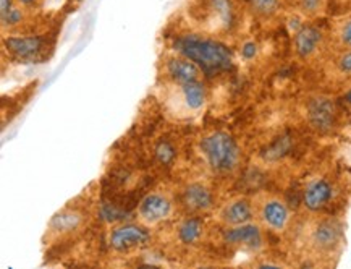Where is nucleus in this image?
<instances>
[{
	"mask_svg": "<svg viewBox=\"0 0 351 269\" xmlns=\"http://www.w3.org/2000/svg\"><path fill=\"white\" fill-rule=\"evenodd\" d=\"M209 237V227L202 216L180 214L173 226V242L178 248L191 250L199 248Z\"/></svg>",
	"mask_w": 351,
	"mask_h": 269,
	"instance_id": "2eb2a0df",
	"label": "nucleus"
},
{
	"mask_svg": "<svg viewBox=\"0 0 351 269\" xmlns=\"http://www.w3.org/2000/svg\"><path fill=\"white\" fill-rule=\"evenodd\" d=\"M337 183L330 177H316L306 183L301 204L308 214H321L337 198Z\"/></svg>",
	"mask_w": 351,
	"mask_h": 269,
	"instance_id": "dca6fc26",
	"label": "nucleus"
},
{
	"mask_svg": "<svg viewBox=\"0 0 351 269\" xmlns=\"http://www.w3.org/2000/svg\"><path fill=\"white\" fill-rule=\"evenodd\" d=\"M69 3H70V8H71V10H75L76 7H80L81 3H83V0H69Z\"/></svg>",
	"mask_w": 351,
	"mask_h": 269,
	"instance_id": "bb28decb",
	"label": "nucleus"
},
{
	"mask_svg": "<svg viewBox=\"0 0 351 269\" xmlns=\"http://www.w3.org/2000/svg\"><path fill=\"white\" fill-rule=\"evenodd\" d=\"M159 75L164 80V84H184L206 80L202 70L195 62L170 49L164 52L159 62Z\"/></svg>",
	"mask_w": 351,
	"mask_h": 269,
	"instance_id": "4468645a",
	"label": "nucleus"
},
{
	"mask_svg": "<svg viewBox=\"0 0 351 269\" xmlns=\"http://www.w3.org/2000/svg\"><path fill=\"white\" fill-rule=\"evenodd\" d=\"M327 0H293L296 12L308 20H316L326 10Z\"/></svg>",
	"mask_w": 351,
	"mask_h": 269,
	"instance_id": "4be33fe9",
	"label": "nucleus"
},
{
	"mask_svg": "<svg viewBox=\"0 0 351 269\" xmlns=\"http://www.w3.org/2000/svg\"><path fill=\"white\" fill-rule=\"evenodd\" d=\"M180 214L182 211H180L177 191L167 188H154L147 191L136 206V221L151 231L175 221Z\"/></svg>",
	"mask_w": 351,
	"mask_h": 269,
	"instance_id": "6e6552de",
	"label": "nucleus"
},
{
	"mask_svg": "<svg viewBox=\"0 0 351 269\" xmlns=\"http://www.w3.org/2000/svg\"><path fill=\"white\" fill-rule=\"evenodd\" d=\"M154 158L162 165H170L177 158V150L170 141L162 140L154 148Z\"/></svg>",
	"mask_w": 351,
	"mask_h": 269,
	"instance_id": "5701e85b",
	"label": "nucleus"
},
{
	"mask_svg": "<svg viewBox=\"0 0 351 269\" xmlns=\"http://www.w3.org/2000/svg\"><path fill=\"white\" fill-rule=\"evenodd\" d=\"M222 244L227 248L247 255H261L267 248V232L258 222H247L235 227H220Z\"/></svg>",
	"mask_w": 351,
	"mask_h": 269,
	"instance_id": "ddd939ff",
	"label": "nucleus"
},
{
	"mask_svg": "<svg viewBox=\"0 0 351 269\" xmlns=\"http://www.w3.org/2000/svg\"><path fill=\"white\" fill-rule=\"evenodd\" d=\"M18 3H20L21 7L26 8V10L34 13L36 10H39L40 7H43L44 0H16Z\"/></svg>",
	"mask_w": 351,
	"mask_h": 269,
	"instance_id": "a878e982",
	"label": "nucleus"
},
{
	"mask_svg": "<svg viewBox=\"0 0 351 269\" xmlns=\"http://www.w3.org/2000/svg\"><path fill=\"white\" fill-rule=\"evenodd\" d=\"M285 5V0H245V8L256 20L274 21L280 15Z\"/></svg>",
	"mask_w": 351,
	"mask_h": 269,
	"instance_id": "412c9836",
	"label": "nucleus"
},
{
	"mask_svg": "<svg viewBox=\"0 0 351 269\" xmlns=\"http://www.w3.org/2000/svg\"><path fill=\"white\" fill-rule=\"evenodd\" d=\"M330 54L350 51L351 49V13L343 15L328 26Z\"/></svg>",
	"mask_w": 351,
	"mask_h": 269,
	"instance_id": "aec40b11",
	"label": "nucleus"
},
{
	"mask_svg": "<svg viewBox=\"0 0 351 269\" xmlns=\"http://www.w3.org/2000/svg\"><path fill=\"white\" fill-rule=\"evenodd\" d=\"M240 52H241V57L245 60H253L256 57V54H258V44H256L254 41H245L241 44Z\"/></svg>",
	"mask_w": 351,
	"mask_h": 269,
	"instance_id": "393cba45",
	"label": "nucleus"
},
{
	"mask_svg": "<svg viewBox=\"0 0 351 269\" xmlns=\"http://www.w3.org/2000/svg\"><path fill=\"white\" fill-rule=\"evenodd\" d=\"M57 36L49 31L2 34L3 60L18 65L46 64L56 52Z\"/></svg>",
	"mask_w": 351,
	"mask_h": 269,
	"instance_id": "423d86ee",
	"label": "nucleus"
},
{
	"mask_svg": "<svg viewBox=\"0 0 351 269\" xmlns=\"http://www.w3.org/2000/svg\"><path fill=\"white\" fill-rule=\"evenodd\" d=\"M167 88V102L170 114H175L178 119L195 117L201 110H204L209 101V89L204 80L184 84H164Z\"/></svg>",
	"mask_w": 351,
	"mask_h": 269,
	"instance_id": "9d476101",
	"label": "nucleus"
},
{
	"mask_svg": "<svg viewBox=\"0 0 351 269\" xmlns=\"http://www.w3.org/2000/svg\"><path fill=\"white\" fill-rule=\"evenodd\" d=\"M296 252L316 266H334L345 248V224L330 214H308L296 231Z\"/></svg>",
	"mask_w": 351,
	"mask_h": 269,
	"instance_id": "f257e3e1",
	"label": "nucleus"
},
{
	"mask_svg": "<svg viewBox=\"0 0 351 269\" xmlns=\"http://www.w3.org/2000/svg\"><path fill=\"white\" fill-rule=\"evenodd\" d=\"M94 213H96L94 203L86 191L69 201L49 219L44 232V246L53 250L78 240L91 226Z\"/></svg>",
	"mask_w": 351,
	"mask_h": 269,
	"instance_id": "7ed1b4c3",
	"label": "nucleus"
},
{
	"mask_svg": "<svg viewBox=\"0 0 351 269\" xmlns=\"http://www.w3.org/2000/svg\"><path fill=\"white\" fill-rule=\"evenodd\" d=\"M253 200L254 221L267 234L285 235L295 226V213L280 195L272 191H259L251 196Z\"/></svg>",
	"mask_w": 351,
	"mask_h": 269,
	"instance_id": "0eeeda50",
	"label": "nucleus"
},
{
	"mask_svg": "<svg viewBox=\"0 0 351 269\" xmlns=\"http://www.w3.org/2000/svg\"><path fill=\"white\" fill-rule=\"evenodd\" d=\"M326 75L328 82L337 86L348 88L351 84V49L330 54L326 64Z\"/></svg>",
	"mask_w": 351,
	"mask_h": 269,
	"instance_id": "6ab92c4d",
	"label": "nucleus"
},
{
	"mask_svg": "<svg viewBox=\"0 0 351 269\" xmlns=\"http://www.w3.org/2000/svg\"><path fill=\"white\" fill-rule=\"evenodd\" d=\"M197 154L209 176L228 178L237 176L243 164V151L235 137L223 130H210L197 140Z\"/></svg>",
	"mask_w": 351,
	"mask_h": 269,
	"instance_id": "20e7f679",
	"label": "nucleus"
},
{
	"mask_svg": "<svg viewBox=\"0 0 351 269\" xmlns=\"http://www.w3.org/2000/svg\"><path fill=\"white\" fill-rule=\"evenodd\" d=\"M339 106H340L341 114H346L348 117H351V84L348 88H345L343 93H341V96L339 100Z\"/></svg>",
	"mask_w": 351,
	"mask_h": 269,
	"instance_id": "b1692460",
	"label": "nucleus"
},
{
	"mask_svg": "<svg viewBox=\"0 0 351 269\" xmlns=\"http://www.w3.org/2000/svg\"><path fill=\"white\" fill-rule=\"evenodd\" d=\"M169 49L195 62L206 78L227 73L235 65V54L223 39L193 26L170 36Z\"/></svg>",
	"mask_w": 351,
	"mask_h": 269,
	"instance_id": "f03ea898",
	"label": "nucleus"
},
{
	"mask_svg": "<svg viewBox=\"0 0 351 269\" xmlns=\"http://www.w3.org/2000/svg\"><path fill=\"white\" fill-rule=\"evenodd\" d=\"M340 114L341 110L339 102H334L324 96L311 97L306 104V117H308L309 125L321 133L334 130L337 122H339Z\"/></svg>",
	"mask_w": 351,
	"mask_h": 269,
	"instance_id": "a211bd4d",
	"label": "nucleus"
},
{
	"mask_svg": "<svg viewBox=\"0 0 351 269\" xmlns=\"http://www.w3.org/2000/svg\"><path fill=\"white\" fill-rule=\"evenodd\" d=\"M106 242L109 252L115 257H134L151 248L152 231L136 219L119 222L109 229Z\"/></svg>",
	"mask_w": 351,
	"mask_h": 269,
	"instance_id": "1a4fd4ad",
	"label": "nucleus"
},
{
	"mask_svg": "<svg viewBox=\"0 0 351 269\" xmlns=\"http://www.w3.org/2000/svg\"><path fill=\"white\" fill-rule=\"evenodd\" d=\"M293 52L296 59L311 64L322 59L326 54L330 56V41H328V28L314 23L300 25L293 33Z\"/></svg>",
	"mask_w": 351,
	"mask_h": 269,
	"instance_id": "f8f14e48",
	"label": "nucleus"
},
{
	"mask_svg": "<svg viewBox=\"0 0 351 269\" xmlns=\"http://www.w3.org/2000/svg\"><path fill=\"white\" fill-rule=\"evenodd\" d=\"M188 13L193 28L220 39L235 34L243 18V8L238 0H191Z\"/></svg>",
	"mask_w": 351,
	"mask_h": 269,
	"instance_id": "39448f33",
	"label": "nucleus"
},
{
	"mask_svg": "<svg viewBox=\"0 0 351 269\" xmlns=\"http://www.w3.org/2000/svg\"><path fill=\"white\" fill-rule=\"evenodd\" d=\"M177 198L182 214L190 216H209L215 211V188L209 178H190L178 188Z\"/></svg>",
	"mask_w": 351,
	"mask_h": 269,
	"instance_id": "9b49d317",
	"label": "nucleus"
},
{
	"mask_svg": "<svg viewBox=\"0 0 351 269\" xmlns=\"http://www.w3.org/2000/svg\"><path fill=\"white\" fill-rule=\"evenodd\" d=\"M214 221L219 227H235L254 221L253 200L251 196L237 195L225 200L214 211Z\"/></svg>",
	"mask_w": 351,
	"mask_h": 269,
	"instance_id": "f3484780",
	"label": "nucleus"
}]
</instances>
